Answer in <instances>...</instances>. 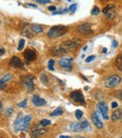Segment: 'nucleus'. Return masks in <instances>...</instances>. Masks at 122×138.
Masks as SVG:
<instances>
[{"mask_svg":"<svg viewBox=\"0 0 122 138\" xmlns=\"http://www.w3.org/2000/svg\"><path fill=\"white\" fill-rule=\"evenodd\" d=\"M68 27L64 26H53L52 28L50 29L48 33H47V36L51 39H55V38H59L67 32Z\"/></svg>","mask_w":122,"mask_h":138,"instance_id":"f257e3e1","label":"nucleus"},{"mask_svg":"<svg viewBox=\"0 0 122 138\" xmlns=\"http://www.w3.org/2000/svg\"><path fill=\"white\" fill-rule=\"evenodd\" d=\"M79 45V41L76 40H67V41H64L62 43L59 47L61 49V52L62 54L63 53H69L72 50H75Z\"/></svg>","mask_w":122,"mask_h":138,"instance_id":"f03ea898","label":"nucleus"},{"mask_svg":"<svg viewBox=\"0 0 122 138\" xmlns=\"http://www.w3.org/2000/svg\"><path fill=\"white\" fill-rule=\"evenodd\" d=\"M34 81H35V77L32 75H25L21 78L23 86L29 92H32L34 89Z\"/></svg>","mask_w":122,"mask_h":138,"instance_id":"7ed1b4c3","label":"nucleus"},{"mask_svg":"<svg viewBox=\"0 0 122 138\" xmlns=\"http://www.w3.org/2000/svg\"><path fill=\"white\" fill-rule=\"evenodd\" d=\"M121 82V78L118 75H112L110 77L106 78L104 80V86L108 88H113V87H116L120 84Z\"/></svg>","mask_w":122,"mask_h":138,"instance_id":"20e7f679","label":"nucleus"},{"mask_svg":"<svg viewBox=\"0 0 122 138\" xmlns=\"http://www.w3.org/2000/svg\"><path fill=\"white\" fill-rule=\"evenodd\" d=\"M70 98L72 99L75 102H77V103H81L82 105H84V103H86L84 95H83L82 92L79 91V90L71 92V93H70Z\"/></svg>","mask_w":122,"mask_h":138,"instance_id":"39448f33","label":"nucleus"},{"mask_svg":"<svg viewBox=\"0 0 122 138\" xmlns=\"http://www.w3.org/2000/svg\"><path fill=\"white\" fill-rule=\"evenodd\" d=\"M77 30L83 35H89L93 32V30L91 29V24L89 23H84L82 24V25H80L78 26Z\"/></svg>","mask_w":122,"mask_h":138,"instance_id":"423d86ee","label":"nucleus"},{"mask_svg":"<svg viewBox=\"0 0 122 138\" xmlns=\"http://www.w3.org/2000/svg\"><path fill=\"white\" fill-rule=\"evenodd\" d=\"M98 111H99L100 114L102 115L103 119H105V120L109 119V117H108V107L105 102L102 101V102H100V103L98 104Z\"/></svg>","mask_w":122,"mask_h":138,"instance_id":"0eeeda50","label":"nucleus"},{"mask_svg":"<svg viewBox=\"0 0 122 138\" xmlns=\"http://www.w3.org/2000/svg\"><path fill=\"white\" fill-rule=\"evenodd\" d=\"M71 61H72V58H61L59 62H58V64H59V66L61 68L67 70V71H70L72 69L71 63H70Z\"/></svg>","mask_w":122,"mask_h":138,"instance_id":"6e6552de","label":"nucleus"},{"mask_svg":"<svg viewBox=\"0 0 122 138\" xmlns=\"http://www.w3.org/2000/svg\"><path fill=\"white\" fill-rule=\"evenodd\" d=\"M23 56L26 59L27 62H32V61H35L36 58H37V55H36V52L33 51L31 49H26L23 53Z\"/></svg>","mask_w":122,"mask_h":138,"instance_id":"1a4fd4ad","label":"nucleus"},{"mask_svg":"<svg viewBox=\"0 0 122 138\" xmlns=\"http://www.w3.org/2000/svg\"><path fill=\"white\" fill-rule=\"evenodd\" d=\"M9 66L12 68H20V69H23V63L22 62L20 58L17 56H12L10 61H9Z\"/></svg>","mask_w":122,"mask_h":138,"instance_id":"9d476101","label":"nucleus"},{"mask_svg":"<svg viewBox=\"0 0 122 138\" xmlns=\"http://www.w3.org/2000/svg\"><path fill=\"white\" fill-rule=\"evenodd\" d=\"M23 120V114L21 113V114H19V115L17 116V118H16L14 123H13V129H14L15 132H20V128L21 126H22Z\"/></svg>","mask_w":122,"mask_h":138,"instance_id":"9b49d317","label":"nucleus"},{"mask_svg":"<svg viewBox=\"0 0 122 138\" xmlns=\"http://www.w3.org/2000/svg\"><path fill=\"white\" fill-rule=\"evenodd\" d=\"M32 103L37 107H40V106H43L46 104V101L44 100V99L41 98V97H39L38 95H34L32 98Z\"/></svg>","mask_w":122,"mask_h":138,"instance_id":"f8f14e48","label":"nucleus"},{"mask_svg":"<svg viewBox=\"0 0 122 138\" xmlns=\"http://www.w3.org/2000/svg\"><path fill=\"white\" fill-rule=\"evenodd\" d=\"M91 118H92V121H93L94 125L96 128L98 129H102V127H103V123H102V121L100 119V118L98 117V114L96 112H94L91 116Z\"/></svg>","mask_w":122,"mask_h":138,"instance_id":"ddd939ff","label":"nucleus"},{"mask_svg":"<svg viewBox=\"0 0 122 138\" xmlns=\"http://www.w3.org/2000/svg\"><path fill=\"white\" fill-rule=\"evenodd\" d=\"M31 118H31L30 115H27L23 118V123H22V126H21L20 128V132L21 131H27V128H28L29 123H30V121H31Z\"/></svg>","mask_w":122,"mask_h":138,"instance_id":"4468645a","label":"nucleus"},{"mask_svg":"<svg viewBox=\"0 0 122 138\" xmlns=\"http://www.w3.org/2000/svg\"><path fill=\"white\" fill-rule=\"evenodd\" d=\"M46 130L45 129H35L33 130L32 132H31V137H40V136H41V135H43L44 133H46Z\"/></svg>","mask_w":122,"mask_h":138,"instance_id":"2eb2a0df","label":"nucleus"},{"mask_svg":"<svg viewBox=\"0 0 122 138\" xmlns=\"http://www.w3.org/2000/svg\"><path fill=\"white\" fill-rule=\"evenodd\" d=\"M70 129L71 132H78L83 131V128H82L81 123H78V122H73V123L70 124Z\"/></svg>","mask_w":122,"mask_h":138,"instance_id":"dca6fc26","label":"nucleus"},{"mask_svg":"<svg viewBox=\"0 0 122 138\" xmlns=\"http://www.w3.org/2000/svg\"><path fill=\"white\" fill-rule=\"evenodd\" d=\"M31 30H32V32L35 33V34H40V33H42V32H43L42 26H39V25H32V26H31Z\"/></svg>","mask_w":122,"mask_h":138,"instance_id":"f3484780","label":"nucleus"},{"mask_svg":"<svg viewBox=\"0 0 122 138\" xmlns=\"http://www.w3.org/2000/svg\"><path fill=\"white\" fill-rule=\"evenodd\" d=\"M115 64H116V68H117L120 72H122V54L116 56V61H115Z\"/></svg>","mask_w":122,"mask_h":138,"instance_id":"a211bd4d","label":"nucleus"},{"mask_svg":"<svg viewBox=\"0 0 122 138\" xmlns=\"http://www.w3.org/2000/svg\"><path fill=\"white\" fill-rule=\"evenodd\" d=\"M120 118H121V111L118 109L114 111L113 115H112V120L116 121V120H118V119H120Z\"/></svg>","mask_w":122,"mask_h":138,"instance_id":"6ab92c4d","label":"nucleus"},{"mask_svg":"<svg viewBox=\"0 0 122 138\" xmlns=\"http://www.w3.org/2000/svg\"><path fill=\"white\" fill-rule=\"evenodd\" d=\"M12 75L10 74V73H7V74H5V76H4L2 79H1V81H0V86H3V84L7 83L8 81H10L12 80Z\"/></svg>","mask_w":122,"mask_h":138,"instance_id":"aec40b11","label":"nucleus"},{"mask_svg":"<svg viewBox=\"0 0 122 138\" xmlns=\"http://www.w3.org/2000/svg\"><path fill=\"white\" fill-rule=\"evenodd\" d=\"M63 114V109L61 107H58L54 111L53 113H51V117H56V116H60Z\"/></svg>","mask_w":122,"mask_h":138,"instance_id":"412c9836","label":"nucleus"},{"mask_svg":"<svg viewBox=\"0 0 122 138\" xmlns=\"http://www.w3.org/2000/svg\"><path fill=\"white\" fill-rule=\"evenodd\" d=\"M41 81L42 82V84H43L44 86H47V85H48V78H47L45 73H42V74L41 75Z\"/></svg>","mask_w":122,"mask_h":138,"instance_id":"4be33fe9","label":"nucleus"},{"mask_svg":"<svg viewBox=\"0 0 122 138\" xmlns=\"http://www.w3.org/2000/svg\"><path fill=\"white\" fill-rule=\"evenodd\" d=\"M40 124H41V126H42V127H46L51 124V121H50L49 119H45V118H44V119H41Z\"/></svg>","mask_w":122,"mask_h":138,"instance_id":"5701e85b","label":"nucleus"},{"mask_svg":"<svg viewBox=\"0 0 122 138\" xmlns=\"http://www.w3.org/2000/svg\"><path fill=\"white\" fill-rule=\"evenodd\" d=\"M23 46H25V40L22 39V40H20V41H19V45H18V48H17L18 51H22Z\"/></svg>","mask_w":122,"mask_h":138,"instance_id":"b1692460","label":"nucleus"},{"mask_svg":"<svg viewBox=\"0 0 122 138\" xmlns=\"http://www.w3.org/2000/svg\"><path fill=\"white\" fill-rule=\"evenodd\" d=\"M115 8V5H107V6L105 7L104 9H103V10H102V12L103 13H107L110 9H114Z\"/></svg>","mask_w":122,"mask_h":138,"instance_id":"393cba45","label":"nucleus"},{"mask_svg":"<svg viewBox=\"0 0 122 138\" xmlns=\"http://www.w3.org/2000/svg\"><path fill=\"white\" fill-rule=\"evenodd\" d=\"M75 117L77 119H81L82 117H83V112L81 110H76L75 111Z\"/></svg>","mask_w":122,"mask_h":138,"instance_id":"a878e982","label":"nucleus"},{"mask_svg":"<svg viewBox=\"0 0 122 138\" xmlns=\"http://www.w3.org/2000/svg\"><path fill=\"white\" fill-rule=\"evenodd\" d=\"M100 13V9L97 6L94 7V9L91 10V14L92 15H98Z\"/></svg>","mask_w":122,"mask_h":138,"instance_id":"bb28decb","label":"nucleus"},{"mask_svg":"<svg viewBox=\"0 0 122 138\" xmlns=\"http://www.w3.org/2000/svg\"><path fill=\"white\" fill-rule=\"evenodd\" d=\"M81 125H82L83 130H87V127H89V123H88V121L87 120H84L83 122H81Z\"/></svg>","mask_w":122,"mask_h":138,"instance_id":"cd10ccee","label":"nucleus"},{"mask_svg":"<svg viewBox=\"0 0 122 138\" xmlns=\"http://www.w3.org/2000/svg\"><path fill=\"white\" fill-rule=\"evenodd\" d=\"M54 64H55V61L53 60V59H51V60L49 61V63H48V69L50 70V71H54Z\"/></svg>","mask_w":122,"mask_h":138,"instance_id":"c85d7f7f","label":"nucleus"},{"mask_svg":"<svg viewBox=\"0 0 122 138\" xmlns=\"http://www.w3.org/2000/svg\"><path fill=\"white\" fill-rule=\"evenodd\" d=\"M70 12H71V13H74L77 9V4H72L71 6H70Z\"/></svg>","mask_w":122,"mask_h":138,"instance_id":"c756f323","label":"nucleus"},{"mask_svg":"<svg viewBox=\"0 0 122 138\" xmlns=\"http://www.w3.org/2000/svg\"><path fill=\"white\" fill-rule=\"evenodd\" d=\"M26 105H27V101H26V100H25V101H21V102L18 103V106L21 107V108H25V107H26Z\"/></svg>","mask_w":122,"mask_h":138,"instance_id":"7c9ffc66","label":"nucleus"},{"mask_svg":"<svg viewBox=\"0 0 122 138\" xmlns=\"http://www.w3.org/2000/svg\"><path fill=\"white\" fill-rule=\"evenodd\" d=\"M116 97L119 99V100H122V90H118V91L116 92V94H115Z\"/></svg>","mask_w":122,"mask_h":138,"instance_id":"2f4dec72","label":"nucleus"},{"mask_svg":"<svg viewBox=\"0 0 122 138\" xmlns=\"http://www.w3.org/2000/svg\"><path fill=\"white\" fill-rule=\"evenodd\" d=\"M36 2H38L40 4H47L51 3V0H35Z\"/></svg>","mask_w":122,"mask_h":138,"instance_id":"473e14b6","label":"nucleus"},{"mask_svg":"<svg viewBox=\"0 0 122 138\" xmlns=\"http://www.w3.org/2000/svg\"><path fill=\"white\" fill-rule=\"evenodd\" d=\"M93 59H95V55H89V56H87V57L86 62H87V63H89V62H91Z\"/></svg>","mask_w":122,"mask_h":138,"instance_id":"72a5a7b5","label":"nucleus"},{"mask_svg":"<svg viewBox=\"0 0 122 138\" xmlns=\"http://www.w3.org/2000/svg\"><path fill=\"white\" fill-rule=\"evenodd\" d=\"M25 7L26 8H33V9H37L38 7H37V5H34V4H30V3H27L25 5Z\"/></svg>","mask_w":122,"mask_h":138,"instance_id":"f704fd0d","label":"nucleus"},{"mask_svg":"<svg viewBox=\"0 0 122 138\" xmlns=\"http://www.w3.org/2000/svg\"><path fill=\"white\" fill-rule=\"evenodd\" d=\"M106 14H107V18H108V19H110V20L115 17V13H114V12H108Z\"/></svg>","mask_w":122,"mask_h":138,"instance_id":"c9c22d12","label":"nucleus"},{"mask_svg":"<svg viewBox=\"0 0 122 138\" xmlns=\"http://www.w3.org/2000/svg\"><path fill=\"white\" fill-rule=\"evenodd\" d=\"M48 9H49V10H51V12H55V10H56V7H55V6L48 7Z\"/></svg>","mask_w":122,"mask_h":138,"instance_id":"e433bc0d","label":"nucleus"},{"mask_svg":"<svg viewBox=\"0 0 122 138\" xmlns=\"http://www.w3.org/2000/svg\"><path fill=\"white\" fill-rule=\"evenodd\" d=\"M117 106H118V103H117L116 101H113V102H112V105H111L112 108H116Z\"/></svg>","mask_w":122,"mask_h":138,"instance_id":"4c0bfd02","label":"nucleus"},{"mask_svg":"<svg viewBox=\"0 0 122 138\" xmlns=\"http://www.w3.org/2000/svg\"><path fill=\"white\" fill-rule=\"evenodd\" d=\"M112 43H113V47H114V48L117 47V45H118V43H117V41H116V40H112Z\"/></svg>","mask_w":122,"mask_h":138,"instance_id":"58836bf2","label":"nucleus"},{"mask_svg":"<svg viewBox=\"0 0 122 138\" xmlns=\"http://www.w3.org/2000/svg\"><path fill=\"white\" fill-rule=\"evenodd\" d=\"M10 114H12V109H10V108H9V109L7 110L6 115H7V116H9V115H10Z\"/></svg>","mask_w":122,"mask_h":138,"instance_id":"ea45409f","label":"nucleus"},{"mask_svg":"<svg viewBox=\"0 0 122 138\" xmlns=\"http://www.w3.org/2000/svg\"><path fill=\"white\" fill-rule=\"evenodd\" d=\"M4 54H5V49H4V48H2V49H1V53H0V55L2 56Z\"/></svg>","mask_w":122,"mask_h":138,"instance_id":"a19ab883","label":"nucleus"},{"mask_svg":"<svg viewBox=\"0 0 122 138\" xmlns=\"http://www.w3.org/2000/svg\"><path fill=\"white\" fill-rule=\"evenodd\" d=\"M59 138H70V136H67V135H60Z\"/></svg>","mask_w":122,"mask_h":138,"instance_id":"79ce46f5","label":"nucleus"},{"mask_svg":"<svg viewBox=\"0 0 122 138\" xmlns=\"http://www.w3.org/2000/svg\"><path fill=\"white\" fill-rule=\"evenodd\" d=\"M0 108H1V113H3V106H2V102H0Z\"/></svg>","mask_w":122,"mask_h":138,"instance_id":"37998d69","label":"nucleus"},{"mask_svg":"<svg viewBox=\"0 0 122 138\" xmlns=\"http://www.w3.org/2000/svg\"><path fill=\"white\" fill-rule=\"evenodd\" d=\"M87 46H84V48H83V51H87Z\"/></svg>","mask_w":122,"mask_h":138,"instance_id":"c03bdc74","label":"nucleus"},{"mask_svg":"<svg viewBox=\"0 0 122 138\" xmlns=\"http://www.w3.org/2000/svg\"><path fill=\"white\" fill-rule=\"evenodd\" d=\"M102 51H103L102 53H104V54H105V53L107 52V49H106V48H103V50H102Z\"/></svg>","mask_w":122,"mask_h":138,"instance_id":"a18cd8bd","label":"nucleus"},{"mask_svg":"<svg viewBox=\"0 0 122 138\" xmlns=\"http://www.w3.org/2000/svg\"><path fill=\"white\" fill-rule=\"evenodd\" d=\"M68 1H69V2H71V0H68Z\"/></svg>","mask_w":122,"mask_h":138,"instance_id":"49530a36","label":"nucleus"},{"mask_svg":"<svg viewBox=\"0 0 122 138\" xmlns=\"http://www.w3.org/2000/svg\"><path fill=\"white\" fill-rule=\"evenodd\" d=\"M55 1H61V0H55Z\"/></svg>","mask_w":122,"mask_h":138,"instance_id":"de8ad7c7","label":"nucleus"}]
</instances>
